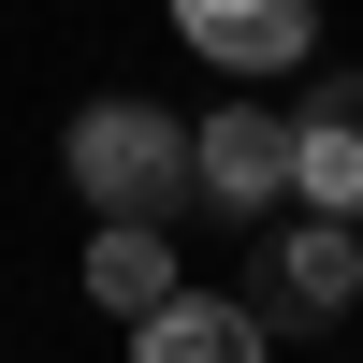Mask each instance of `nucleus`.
I'll list each match as a JSON object with an SVG mask.
<instances>
[{
  "label": "nucleus",
  "mask_w": 363,
  "mask_h": 363,
  "mask_svg": "<svg viewBox=\"0 0 363 363\" xmlns=\"http://www.w3.org/2000/svg\"><path fill=\"white\" fill-rule=\"evenodd\" d=\"M58 160H73V189L102 203L116 233H160L174 203L203 189V131H189V116H160V102H87Z\"/></svg>",
  "instance_id": "f257e3e1"
},
{
  "label": "nucleus",
  "mask_w": 363,
  "mask_h": 363,
  "mask_svg": "<svg viewBox=\"0 0 363 363\" xmlns=\"http://www.w3.org/2000/svg\"><path fill=\"white\" fill-rule=\"evenodd\" d=\"M247 306H262V335H277V320H306V335H320V320H349V306H363V233H335V218H277V233H262V291H247Z\"/></svg>",
  "instance_id": "f03ea898"
},
{
  "label": "nucleus",
  "mask_w": 363,
  "mask_h": 363,
  "mask_svg": "<svg viewBox=\"0 0 363 363\" xmlns=\"http://www.w3.org/2000/svg\"><path fill=\"white\" fill-rule=\"evenodd\" d=\"M203 203H218V218H277V203H306V160H291V116H262V102L203 116Z\"/></svg>",
  "instance_id": "7ed1b4c3"
},
{
  "label": "nucleus",
  "mask_w": 363,
  "mask_h": 363,
  "mask_svg": "<svg viewBox=\"0 0 363 363\" xmlns=\"http://www.w3.org/2000/svg\"><path fill=\"white\" fill-rule=\"evenodd\" d=\"M291 160H306V218H363V73H320L291 116Z\"/></svg>",
  "instance_id": "20e7f679"
},
{
  "label": "nucleus",
  "mask_w": 363,
  "mask_h": 363,
  "mask_svg": "<svg viewBox=\"0 0 363 363\" xmlns=\"http://www.w3.org/2000/svg\"><path fill=\"white\" fill-rule=\"evenodd\" d=\"M189 44L218 73H291L306 58V0H189Z\"/></svg>",
  "instance_id": "39448f33"
},
{
  "label": "nucleus",
  "mask_w": 363,
  "mask_h": 363,
  "mask_svg": "<svg viewBox=\"0 0 363 363\" xmlns=\"http://www.w3.org/2000/svg\"><path fill=\"white\" fill-rule=\"evenodd\" d=\"M131 363H262V306H233V291H189V306H160L131 335Z\"/></svg>",
  "instance_id": "423d86ee"
},
{
  "label": "nucleus",
  "mask_w": 363,
  "mask_h": 363,
  "mask_svg": "<svg viewBox=\"0 0 363 363\" xmlns=\"http://www.w3.org/2000/svg\"><path fill=\"white\" fill-rule=\"evenodd\" d=\"M87 291H102L116 320H160V306H189V277H174V233H102V247H87Z\"/></svg>",
  "instance_id": "0eeeda50"
}]
</instances>
